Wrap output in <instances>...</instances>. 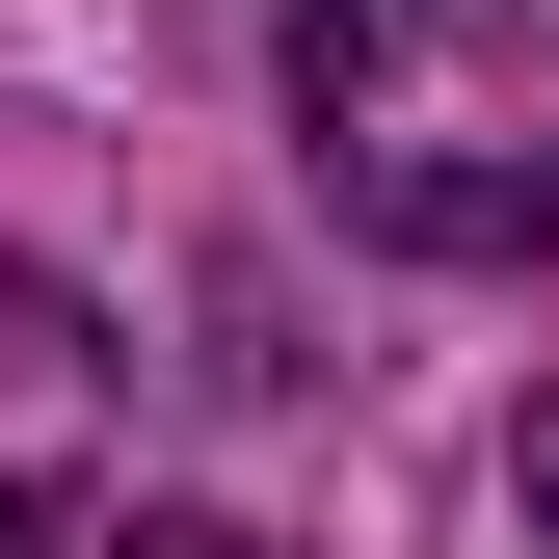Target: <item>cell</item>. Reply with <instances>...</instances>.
<instances>
[{"label": "cell", "instance_id": "cell-1", "mask_svg": "<svg viewBox=\"0 0 559 559\" xmlns=\"http://www.w3.org/2000/svg\"><path fill=\"white\" fill-rule=\"evenodd\" d=\"M294 160L400 266L559 240V0H294Z\"/></svg>", "mask_w": 559, "mask_h": 559}, {"label": "cell", "instance_id": "cell-2", "mask_svg": "<svg viewBox=\"0 0 559 559\" xmlns=\"http://www.w3.org/2000/svg\"><path fill=\"white\" fill-rule=\"evenodd\" d=\"M81 507H107V320L0 240V559H53Z\"/></svg>", "mask_w": 559, "mask_h": 559}, {"label": "cell", "instance_id": "cell-3", "mask_svg": "<svg viewBox=\"0 0 559 559\" xmlns=\"http://www.w3.org/2000/svg\"><path fill=\"white\" fill-rule=\"evenodd\" d=\"M53 559H266V533H240V507H81Z\"/></svg>", "mask_w": 559, "mask_h": 559}, {"label": "cell", "instance_id": "cell-4", "mask_svg": "<svg viewBox=\"0 0 559 559\" xmlns=\"http://www.w3.org/2000/svg\"><path fill=\"white\" fill-rule=\"evenodd\" d=\"M507 479H533V533H559V400H533V453H507Z\"/></svg>", "mask_w": 559, "mask_h": 559}]
</instances>
